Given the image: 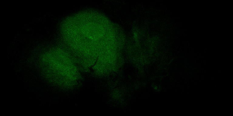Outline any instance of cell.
<instances>
[{"label": "cell", "instance_id": "cell-1", "mask_svg": "<svg viewBox=\"0 0 233 116\" xmlns=\"http://www.w3.org/2000/svg\"><path fill=\"white\" fill-rule=\"evenodd\" d=\"M41 63L44 75L52 83L66 85L74 77L69 57L61 49L53 48L47 51L42 57Z\"/></svg>", "mask_w": 233, "mask_h": 116}]
</instances>
